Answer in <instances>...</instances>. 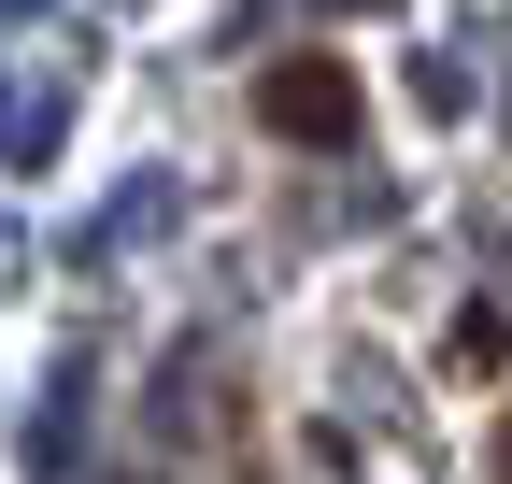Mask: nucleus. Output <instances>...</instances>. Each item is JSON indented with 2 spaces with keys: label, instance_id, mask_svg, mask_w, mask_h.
Returning <instances> with one entry per match:
<instances>
[{
  "label": "nucleus",
  "instance_id": "f257e3e1",
  "mask_svg": "<svg viewBox=\"0 0 512 484\" xmlns=\"http://www.w3.org/2000/svg\"><path fill=\"white\" fill-rule=\"evenodd\" d=\"M256 114L285 143H356V72L342 57H285V72H256Z\"/></svg>",
  "mask_w": 512,
  "mask_h": 484
},
{
  "label": "nucleus",
  "instance_id": "f03ea898",
  "mask_svg": "<svg viewBox=\"0 0 512 484\" xmlns=\"http://www.w3.org/2000/svg\"><path fill=\"white\" fill-rule=\"evenodd\" d=\"M441 371H456V385L512 371V314H456V342H441Z\"/></svg>",
  "mask_w": 512,
  "mask_h": 484
},
{
  "label": "nucleus",
  "instance_id": "7ed1b4c3",
  "mask_svg": "<svg viewBox=\"0 0 512 484\" xmlns=\"http://www.w3.org/2000/svg\"><path fill=\"white\" fill-rule=\"evenodd\" d=\"M498 484H512V413H498Z\"/></svg>",
  "mask_w": 512,
  "mask_h": 484
}]
</instances>
